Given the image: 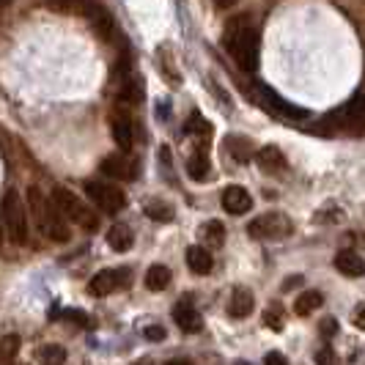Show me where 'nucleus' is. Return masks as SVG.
I'll return each instance as SVG.
<instances>
[{
	"mask_svg": "<svg viewBox=\"0 0 365 365\" xmlns=\"http://www.w3.org/2000/svg\"><path fill=\"white\" fill-rule=\"evenodd\" d=\"M173 319H176V324H179L182 332H201V327H203L201 313L195 311L192 302H187V299L173 308Z\"/></svg>",
	"mask_w": 365,
	"mask_h": 365,
	"instance_id": "ddd939ff",
	"label": "nucleus"
},
{
	"mask_svg": "<svg viewBox=\"0 0 365 365\" xmlns=\"http://www.w3.org/2000/svg\"><path fill=\"white\" fill-rule=\"evenodd\" d=\"M0 247H3V225H0Z\"/></svg>",
	"mask_w": 365,
	"mask_h": 365,
	"instance_id": "4c0bfd02",
	"label": "nucleus"
},
{
	"mask_svg": "<svg viewBox=\"0 0 365 365\" xmlns=\"http://www.w3.org/2000/svg\"><path fill=\"white\" fill-rule=\"evenodd\" d=\"M351 324L365 332V305H357V308H354V313H351Z\"/></svg>",
	"mask_w": 365,
	"mask_h": 365,
	"instance_id": "473e14b6",
	"label": "nucleus"
},
{
	"mask_svg": "<svg viewBox=\"0 0 365 365\" xmlns=\"http://www.w3.org/2000/svg\"><path fill=\"white\" fill-rule=\"evenodd\" d=\"M187 267L195 274H209L212 267H215V258L209 253V247H201V245H192L187 247Z\"/></svg>",
	"mask_w": 365,
	"mask_h": 365,
	"instance_id": "dca6fc26",
	"label": "nucleus"
},
{
	"mask_svg": "<svg viewBox=\"0 0 365 365\" xmlns=\"http://www.w3.org/2000/svg\"><path fill=\"white\" fill-rule=\"evenodd\" d=\"M173 215H176V212H173L170 203H165V201H148L146 203V217L157 220V222H170Z\"/></svg>",
	"mask_w": 365,
	"mask_h": 365,
	"instance_id": "bb28decb",
	"label": "nucleus"
},
{
	"mask_svg": "<svg viewBox=\"0 0 365 365\" xmlns=\"http://www.w3.org/2000/svg\"><path fill=\"white\" fill-rule=\"evenodd\" d=\"M258 102L269 110V113H274L277 118H286V121H299V118L308 115V110L286 102L283 96H277V93H274L272 88H267V86H258Z\"/></svg>",
	"mask_w": 365,
	"mask_h": 365,
	"instance_id": "6e6552de",
	"label": "nucleus"
},
{
	"mask_svg": "<svg viewBox=\"0 0 365 365\" xmlns=\"http://www.w3.org/2000/svg\"><path fill=\"white\" fill-rule=\"evenodd\" d=\"M187 173H190L195 182H203V179L209 176V157H206V148L192 151V157L187 160Z\"/></svg>",
	"mask_w": 365,
	"mask_h": 365,
	"instance_id": "412c9836",
	"label": "nucleus"
},
{
	"mask_svg": "<svg viewBox=\"0 0 365 365\" xmlns=\"http://www.w3.org/2000/svg\"><path fill=\"white\" fill-rule=\"evenodd\" d=\"M99 168H102V173H105V176L124 179V182L138 179V173H140V163H138V160H132L129 154H110V157L102 160Z\"/></svg>",
	"mask_w": 365,
	"mask_h": 365,
	"instance_id": "9d476101",
	"label": "nucleus"
},
{
	"mask_svg": "<svg viewBox=\"0 0 365 365\" xmlns=\"http://www.w3.org/2000/svg\"><path fill=\"white\" fill-rule=\"evenodd\" d=\"M256 163H258V168L267 170V173H280V170H286V157H283L280 148H274V146L258 148Z\"/></svg>",
	"mask_w": 365,
	"mask_h": 365,
	"instance_id": "f3484780",
	"label": "nucleus"
},
{
	"mask_svg": "<svg viewBox=\"0 0 365 365\" xmlns=\"http://www.w3.org/2000/svg\"><path fill=\"white\" fill-rule=\"evenodd\" d=\"M316 365H335V351L329 346H322L316 351Z\"/></svg>",
	"mask_w": 365,
	"mask_h": 365,
	"instance_id": "7c9ffc66",
	"label": "nucleus"
},
{
	"mask_svg": "<svg viewBox=\"0 0 365 365\" xmlns=\"http://www.w3.org/2000/svg\"><path fill=\"white\" fill-rule=\"evenodd\" d=\"M187 132L190 135H195V140H198V148H206V143H209V135H212V124L209 121H203V115H198V113H192V118L187 121Z\"/></svg>",
	"mask_w": 365,
	"mask_h": 365,
	"instance_id": "4be33fe9",
	"label": "nucleus"
},
{
	"mask_svg": "<svg viewBox=\"0 0 365 365\" xmlns=\"http://www.w3.org/2000/svg\"><path fill=\"white\" fill-rule=\"evenodd\" d=\"M17 351H19V338H17V335H6V338L0 341V365L14 363Z\"/></svg>",
	"mask_w": 365,
	"mask_h": 365,
	"instance_id": "c85d7f7f",
	"label": "nucleus"
},
{
	"mask_svg": "<svg viewBox=\"0 0 365 365\" xmlns=\"http://www.w3.org/2000/svg\"><path fill=\"white\" fill-rule=\"evenodd\" d=\"M113 138L121 148V154H129L132 151V143H135V129H132V118H129L124 110L113 113Z\"/></svg>",
	"mask_w": 365,
	"mask_h": 365,
	"instance_id": "f8f14e48",
	"label": "nucleus"
},
{
	"mask_svg": "<svg viewBox=\"0 0 365 365\" xmlns=\"http://www.w3.org/2000/svg\"><path fill=\"white\" fill-rule=\"evenodd\" d=\"M222 209H225L228 215H245V212L253 209V198H250V192H247L245 187L231 184V187L222 190Z\"/></svg>",
	"mask_w": 365,
	"mask_h": 365,
	"instance_id": "9b49d317",
	"label": "nucleus"
},
{
	"mask_svg": "<svg viewBox=\"0 0 365 365\" xmlns=\"http://www.w3.org/2000/svg\"><path fill=\"white\" fill-rule=\"evenodd\" d=\"M165 365H190L187 360H170V363H165Z\"/></svg>",
	"mask_w": 365,
	"mask_h": 365,
	"instance_id": "e433bc0d",
	"label": "nucleus"
},
{
	"mask_svg": "<svg viewBox=\"0 0 365 365\" xmlns=\"http://www.w3.org/2000/svg\"><path fill=\"white\" fill-rule=\"evenodd\" d=\"M264 365H289V360H286L280 351H269V354L264 357Z\"/></svg>",
	"mask_w": 365,
	"mask_h": 365,
	"instance_id": "72a5a7b5",
	"label": "nucleus"
},
{
	"mask_svg": "<svg viewBox=\"0 0 365 365\" xmlns=\"http://www.w3.org/2000/svg\"><path fill=\"white\" fill-rule=\"evenodd\" d=\"M38 363H41V365H63V363H66V349L55 346V344H50V346H41V349H38Z\"/></svg>",
	"mask_w": 365,
	"mask_h": 365,
	"instance_id": "cd10ccee",
	"label": "nucleus"
},
{
	"mask_svg": "<svg viewBox=\"0 0 365 365\" xmlns=\"http://www.w3.org/2000/svg\"><path fill=\"white\" fill-rule=\"evenodd\" d=\"M264 324H267L269 329H274V332H280V329H283V322H280V308H277V305L264 313Z\"/></svg>",
	"mask_w": 365,
	"mask_h": 365,
	"instance_id": "c756f323",
	"label": "nucleus"
},
{
	"mask_svg": "<svg viewBox=\"0 0 365 365\" xmlns=\"http://www.w3.org/2000/svg\"><path fill=\"white\" fill-rule=\"evenodd\" d=\"M316 132H346V135H365V91H357L346 105L335 113H329L327 118L316 127Z\"/></svg>",
	"mask_w": 365,
	"mask_h": 365,
	"instance_id": "7ed1b4c3",
	"label": "nucleus"
},
{
	"mask_svg": "<svg viewBox=\"0 0 365 365\" xmlns=\"http://www.w3.org/2000/svg\"><path fill=\"white\" fill-rule=\"evenodd\" d=\"M322 302H324L322 292H302L297 297V302H294V313L297 316H311L313 311L322 308Z\"/></svg>",
	"mask_w": 365,
	"mask_h": 365,
	"instance_id": "aec40b11",
	"label": "nucleus"
},
{
	"mask_svg": "<svg viewBox=\"0 0 365 365\" xmlns=\"http://www.w3.org/2000/svg\"><path fill=\"white\" fill-rule=\"evenodd\" d=\"M335 269L346 277H363L365 274V258L357 256L354 250H341L335 256Z\"/></svg>",
	"mask_w": 365,
	"mask_h": 365,
	"instance_id": "4468645a",
	"label": "nucleus"
},
{
	"mask_svg": "<svg viewBox=\"0 0 365 365\" xmlns=\"http://www.w3.org/2000/svg\"><path fill=\"white\" fill-rule=\"evenodd\" d=\"M168 283H170V269H168L165 264H154V267H148L146 286L151 289V292H163V289H168Z\"/></svg>",
	"mask_w": 365,
	"mask_h": 365,
	"instance_id": "5701e85b",
	"label": "nucleus"
},
{
	"mask_svg": "<svg viewBox=\"0 0 365 365\" xmlns=\"http://www.w3.org/2000/svg\"><path fill=\"white\" fill-rule=\"evenodd\" d=\"M86 17H91L93 31H96V36H99V38H105V41H108V38L113 36V19H110V14L102 9V6H99V3L93 6Z\"/></svg>",
	"mask_w": 365,
	"mask_h": 365,
	"instance_id": "6ab92c4d",
	"label": "nucleus"
},
{
	"mask_svg": "<svg viewBox=\"0 0 365 365\" xmlns=\"http://www.w3.org/2000/svg\"><path fill=\"white\" fill-rule=\"evenodd\" d=\"M129 283H132V274H129L127 267H121V269H102L99 274H93V280L88 283V292L93 297H108L115 289H127Z\"/></svg>",
	"mask_w": 365,
	"mask_h": 365,
	"instance_id": "1a4fd4ad",
	"label": "nucleus"
},
{
	"mask_svg": "<svg viewBox=\"0 0 365 365\" xmlns=\"http://www.w3.org/2000/svg\"><path fill=\"white\" fill-rule=\"evenodd\" d=\"M294 231L292 220L280 212H267L247 225V234L253 239H286Z\"/></svg>",
	"mask_w": 365,
	"mask_h": 365,
	"instance_id": "0eeeda50",
	"label": "nucleus"
},
{
	"mask_svg": "<svg viewBox=\"0 0 365 365\" xmlns=\"http://www.w3.org/2000/svg\"><path fill=\"white\" fill-rule=\"evenodd\" d=\"M143 335H146L148 341H165V327H160V324H148V327L143 329Z\"/></svg>",
	"mask_w": 365,
	"mask_h": 365,
	"instance_id": "2f4dec72",
	"label": "nucleus"
},
{
	"mask_svg": "<svg viewBox=\"0 0 365 365\" xmlns=\"http://www.w3.org/2000/svg\"><path fill=\"white\" fill-rule=\"evenodd\" d=\"M253 305H256L253 292H247L245 286H237L234 294H231V299H228V313H231L234 319H245V316L253 313Z\"/></svg>",
	"mask_w": 365,
	"mask_h": 365,
	"instance_id": "2eb2a0df",
	"label": "nucleus"
},
{
	"mask_svg": "<svg viewBox=\"0 0 365 365\" xmlns=\"http://www.w3.org/2000/svg\"><path fill=\"white\" fill-rule=\"evenodd\" d=\"M47 6L55 11H74V14H88L96 0H47Z\"/></svg>",
	"mask_w": 365,
	"mask_h": 365,
	"instance_id": "393cba45",
	"label": "nucleus"
},
{
	"mask_svg": "<svg viewBox=\"0 0 365 365\" xmlns=\"http://www.w3.org/2000/svg\"><path fill=\"white\" fill-rule=\"evenodd\" d=\"M53 201H55V206H58V212H61L66 220H72L74 225H80L83 231H96V228H99V217L93 215V209L88 206V203L80 201L72 190L58 187L53 195Z\"/></svg>",
	"mask_w": 365,
	"mask_h": 365,
	"instance_id": "39448f33",
	"label": "nucleus"
},
{
	"mask_svg": "<svg viewBox=\"0 0 365 365\" xmlns=\"http://www.w3.org/2000/svg\"><path fill=\"white\" fill-rule=\"evenodd\" d=\"M222 47L239 63V69L247 74L258 66V28L250 14H237L225 22L222 31Z\"/></svg>",
	"mask_w": 365,
	"mask_h": 365,
	"instance_id": "f257e3e1",
	"label": "nucleus"
},
{
	"mask_svg": "<svg viewBox=\"0 0 365 365\" xmlns=\"http://www.w3.org/2000/svg\"><path fill=\"white\" fill-rule=\"evenodd\" d=\"M28 209H31L38 231H41L44 237L53 239V242H69V225L63 222V215L58 212L55 201L50 203L38 192V187H31V190H28Z\"/></svg>",
	"mask_w": 365,
	"mask_h": 365,
	"instance_id": "f03ea898",
	"label": "nucleus"
},
{
	"mask_svg": "<svg viewBox=\"0 0 365 365\" xmlns=\"http://www.w3.org/2000/svg\"><path fill=\"white\" fill-rule=\"evenodd\" d=\"M201 237L209 247H220L225 242V228H222V222H217V220H209L201 228Z\"/></svg>",
	"mask_w": 365,
	"mask_h": 365,
	"instance_id": "a878e982",
	"label": "nucleus"
},
{
	"mask_svg": "<svg viewBox=\"0 0 365 365\" xmlns=\"http://www.w3.org/2000/svg\"><path fill=\"white\" fill-rule=\"evenodd\" d=\"M322 329H324V335H332V332H335V319H324Z\"/></svg>",
	"mask_w": 365,
	"mask_h": 365,
	"instance_id": "f704fd0d",
	"label": "nucleus"
},
{
	"mask_svg": "<svg viewBox=\"0 0 365 365\" xmlns=\"http://www.w3.org/2000/svg\"><path fill=\"white\" fill-rule=\"evenodd\" d=\"M132 242H135V234H132V228H129L127 222H115L108 231V245L115 253H127L129 247H132Z\"/></svg>",
	"mask_w": 365,
	"mask_h": 365,
	"instance_id": "a211bd4d",
	"label": "nucleus"
},
{
	"mask_svg": "<svg viewBox=\"0 0 365 365\" xmlns=\"http://www.w3.org/2000/svg\"><path fill=\"white\" fill-rule=\"evenodd\" d=\"M86 195L93 201V206H99L108 215H115V212H121L127 206L124 190L110 182H86Z\"/></svg>",
	"mask_w": 365,
	"mask_h": 365,
	"instance_id": "423d86ee",
	"label": "nucleus"
},
{
	"mask_svg": "<svg viewBox=\"0 0 365 365\" xmlns=\"http://www.w3.org/2000/svg\"><path fill=\"white\" fill-rule=\"evenodd\" d=\"M225 148L231 151V157L237 160V163H250V157H253V146L245 140V138H239V135H231L228 140H225Z\"/></svg>",
	"mask_w": 365,
	"mask_h": 365,
	"instance_id": "b1692460",
	"label": "nucleus"
},
{
	"mask_svg": "<svg viewBox=\"0 0 365 365\" xmlns=\"http://www.w3.org/2000/svg\"><path fill=\"white\" fill-rule=\"evenodd\" d=\"M234 3H237V0H215V6H217V9H231Z\"/></svg>",
	"mask_w": 365,
	"mask_h": 365,
	"instance_id": "c9c22d12",
	"label": "nucleus"
},
{
	"mask_svg": "<svg viewBox=\"0 0 365 365\" xmlns=\"http://www.w3.org/2000/svg\"><path fill=\"white\" fill-rule=\"evenodd\" d=\"M0 215H3V225H6L9 239L14 245H25L28 242V215H25V203H22L17 190H6V195L0 201Z\"/></svg>",
	"mask_w": 365,
	"mask_h": 365,
	"instance_id": "20e7f679",
	"label": "nucleus"
}]
</instances>
